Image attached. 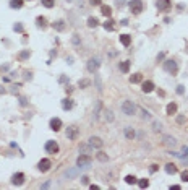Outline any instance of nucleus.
<instances>
[{
  "mask_svg": "<svg viewBox=\"0 0 188 190\" xmlns=\"http://www.w3.org/2000/svg\"><path fill=\"white\" fill-rule=\"evenodd\" d=\"M120 109H122V112L125 115H133L136 112V104H135L133 101H123Z\"/></svg>",
  "mask_w": 188,
  "mask_h": 190,
  "instance_id": "1",
  "label": "nucleus"
},
{
  "mask_svg": "<svg viewBox=\"0 0 188 190\" xmlns=\"http://www.w3.org/2000/svg\"><path fill=\"white\" fill-rule=\"evenodd\" d=\"M164 70L169 72L170 75H177V72H178L177 62H175V60H165V62H164Z\"/></svg>",
  "mask_w": 188,
  "mask_h": 190,
  "instance_id": "2",
  "label": "nucleus"
},
{
  "mask_svg": "<svg viewBox=\"0 0 188 190\" xmlns=\"http://www.w3.org/2000/svg\"><path fill=\"white\" fill-rule=\"evenodd\" d=\"M91 163H93V159H91L89 155H79L78 159H76V166L78 167H89Z\"/></svg>",
  "mask_w": 188,
  "mask_h": 190,
  "instance_id": "3",
  "label": "nucleus"
},
{
  "mask_svg": "<svg viewBox=\"0 0 188 190\" xmlns=\"http://www.w3.org/2000/svg\"><path fill=\"white\" fill-rule=\"evenodd\" d=\"M130 10H131V13H135V15H138V13H141L143 11V2L141 0H130Z\"/></svg>",
  "mask_w": 188,
  "mask_h": 190,
  "instance_id": "4",
  "label": "nucleus"
},
{
  "mask_svg": "<svg viewBox=\"0 0 188 190\" xmlns=\"http://www.w3.org/2000/svg\"><path fill=\"white\" fill-rule=\"evenodd\" d=\"M65 135H67V138H68V140H76V138L79 136L78 127H75V125L68 127V128H67V133H65Z\"/></svg>",
  "mask_w": 188,
  "mask_h": 190,
  "instance_id": "5",
  "label": "nucleus"
},
{
  "mask_svg": "<svg viewBox=\"0 0 188 190\" xmlns=\"http://www.w3.org/2000/svg\"><path fill=\"white\" fill-rule=\"evenodd\" d=\"M156 7H157L159 11H169L170 7H172V3H170V0H157V2H156Z\"/></svg>",
  "mask_w": 188,
  "mask_h": 190,
  "instance_id": "6",
  "label": "nucleus"
},
{
  "mask_svg": "<svg viewBox=\"0 0 188 190\" xmlns=\"http://www.w3.org/2000/svg\"><path fill=\"white\" fill-rule=\"evenodd\" d=\"M45 151L50 153V155H55V153H59V145H57L54 140H49L45 143Z\"/></svg>",
  "mask_w": 188,
  "mask_h": 190,
  "instance_id": "7",
  "label": "nucleus"
},
{
  "mask_svg": "<svg viewBox=\"0 0 188 190\" xmlns=\"http://www.w3.org/2000/svg\"><path fill=\"white\" fill-rule=\"evenodd\" d=\"M50 166H52V163H50V159H47V158H44V159L39 161V164H37V169L41 171V172H47V171L50 169Z\"/></svg>",
  "mask_w": 188,
  "mask_h": 190,
  "instance_id": "8",
  "label": "nucleus"
},
{
  "mask_svg": "<svg viewBox=\"0 0 188 190\" xmlns=\"http://www.w3.org/2000/svg\"><path fill=\"white\" fill-rule=\"evenodd\" d=\"M88 143L91 145V148H96V150H101V148H102V145H104V141L101 140L99 136H91Z\"/></svg>",
  "mask_w": 188,
  "mask_h": 190,
  "instance_id": "9",
  "label": "nucleus"
},
{
  "mask_svg": "<svg viewBox=\"0 0 188 190\" xmlns=\"http://www.w3.org/2000/svg\"><path fill=\"white\" fill-rule=\"evenodd\" d=\"M99 67H101V62L99 59H91L88 62V70L91 72V73H94V72H97L99 70Z\"/></svg>",
  "mask_w": 188,
  "mask_h": 190,
  "instance_id": "10",
  "label": "nucleus"
},
{
  "mask_svg": "<svg viewBox=\"0 0 188 190\" xmlns=\"http://www.w3.org/2000/svg\"><path fill=\"white\" fill-rule=\"evenodd\" d=\"M23 182H25V174L23 172L13 174V177H11V184L13 185H23Z\"/></svg>",
  "mask_w": 188,
  "mask_h": 190,
  "instance_id": "11",
  "label": "nucleus"
},
{
  "mask_svg": "<svg viewBox=\"0 0 188 190\" xmlns=\"http://www.w3.org/2000/svg\"><path fill=\"white\" fill-rule=\"evenodd\" d=\"M50 128L52 130H55V132H59L60 128H62V120L60 119H57V117H54V119H50Z\"/></svg>",
  "mask_w": 188,
  "mask_h": 190,
  "instance_id": "12",
  "label": "nucleus"
},
{
  "mask_svg": "<svg viewBox=\"0 0 188 190\" xmlns=\"http://www.w3.org/2000/svg\"><path fill=\"white\" fill-rule=\"evenodd\" d=\"M125 136L128 140H133L135 136H136V132L133 130V127H125Z\"/></svg>",
  "mask_w": 188,
  "mask_h": 190,
  "instance_id": "13",
  "label": "nucleus"
},
{
  "mask_svg": "<svg viewBox=\"0 0 188 190\" xmlns=\"http://www.w3.org/2000/svg\"><path fill=\"white\" fill-rule=\"evenodd\" d=\"M141 90H143L144 93H151V91L154 90V83H153V81H144V83H143V88H141Z\"/></svg>",
  "mask_w": 188,
  "mask_h": 190,
  "instance_id": "14",
  "label": "nucleus"
},
{
  "mask_svg": "<svg viewBox=\"0 0 188 190\" xmlns=\"http://www.w3.org/2000/svg\"><path fill=\"white\" fill-rule=\"evenodd\" d=\"M62 107H63V110H70L71 107H73V101L70 99V98L63 99V101H62Z\"/></svg>",
  "mask_w": 188,
  "mask_h": 190,
  "instance_id": "15",
  "label": "nucleus"
},
{
  "mask_svg": "<svg viewBox=\"0 0 188 190\" xmlns=\"http://www.w3.org/2000/svg\"><path fill=\"white\" fill-rule=\"evenodd\" d=\"M164 145L165 146H169V148H170V146H175L177 145V141H175V138H172V136H164Z\"/></svg>",
  "mask_w": 188,
  "mask_h": 190,
  "instance_id": "16",
  "label": "nucleus"
},
{
  "mask_svg": "<svg viewBox=\"0 0 188 190\" xmlns=\"http://www.w3.org/2000/svg\"><path fill=\"white\" fill-rule=\"evenodd\" d=\"M101 13L104 16H107V18H110V15H112V8L107 5H101Z\"/></svg>",
  "mask_w": 188,
  "mask_h": 190,
  "instance_id": "17",
  "label": "nucleus"
},
{
  "mask_svg": "<svg viewBox=\"0 0 188 190\" xmlns=\"http://www.w3.org/2000/svg\"><path fill=\"white\" fill-rule=\"evenodd\" d=\"M120 42H122L125 47H128L130 42H131V37H130L128 34H120Z\"/></svg>",
  "mask_w": 188,
  "mask_h": 190,
  "instance_id": "18",
  "label": "nucleus"
},
{
  "mask_svg": "<svg viewBox=\"0 0 188 190\" xmlns=\"http://www.w3.org/2000/svg\"><path fill=\"white\" fill-rule=\"evenodd\" d=\"M102 114H104L105 122H112V120H114V112H112L110 109H104V112H102Z\"/></svg>",
  "mask_w": 188,
  "mask_h": 190,
  "instance_id": "19",
  "label": "nucleus"
},
{
  "mask_svg": "<svg viewBox=\"0 0 188 190\" xmlns=\"http://www.w3.org/2000/svg\"><path fill=\"white\" fill-rule=\"evenodd\" d=\"M52 26H54V29H57V31H63L65 29V21L63 20H59V21H55Z\"/></svg>",
  "mask_w": 188,
  "mask_h": 190,
  "instance_id": "20",
  "label": "nucleus"
},
{
  "mask_svg": "<svg viewBox=\"0 0 188 190\" xmlns=\"http://www.w3.org/2000/svg\"><path fill=\"white\" fill-rule=\"evenodd\" d=\"M167 114L169 115H172V114H175V112H177V104H175V102H170V104H167Z\"/></svg>",
  "mask_w": 188,
  "mask_h": 190,
  "instance_id": "21",
  "label": "nucleus"
},
{
  "mask_svg": "<svg viewBox=\"0 0 188 190\" xmlns=\"http://www.w3.org/2000/svg\"><path fill=\"white\" fill-rule=\"evenodd\" d=\"M79 153H83V155H89V153H91V145H79Z\"/></svg>",
  "mask_w": 188,
  "mask_h": 190,
  "instance_id": "22",
  "label": "nucleus"
},
{
  "mask_svg": "<svg viewBox=\"0 0 188 190\" xmlns=\"http://www.w3.org/2000/svg\"><path fill=\"white\" fill-rule=\"evenodd\" d=\"M165 172H167V174H175V172H177V166L172 164V163H170V164H165Z\"/></svg>",
  "mask_w": 188,
  "mask_h": 190,
  "instance_id": "23",
  "label": "nucleus"
},
{
  "mask_svg": "<svg viewBox=\"0 0 188 190\" xmlns=\"http://www.w3.org/2000/svg\"><path fill=\"white\" fill-rule=\"evenodd\" d=\"M114 23H115V21H114V20H110V18H109V20H107V21L104 23V29H107V31H114V28H115V26H114Z\"/></svg>",
  "mask_w": 188,
  "mask_h": 190,
  "instance_id": "24",
  "label": "nucleus"
},
{
  "mask_svg": "<svg viewBox=\"0 0 188 190\" xmlns=\"http://www.w3.org/2000/svg\"><path fill=\"white\" fill-rule=\"evenodd\" d=\"M97 25H99L97 18H94V16H89V18H88V26H89V28H96Z\"/></svg>",
  "mask_w": 188,
  "mask_h": 190,
  "instance_id": "25",
  "label": "nucleus"
},
{
  "mask_svg": "<svg viewBox=\"0 0 188 190\" xmlns=\"http://www.w3.org/2000/svg\"><path fill=\"white\" fill-rule=\"evenodd\" d=\"M120 70L123 72V73H128V70H130V62L128 60H125V62L120 64Z\"/></svg>",
  "mask_w": 188,
  "mask_h": 190,
  "instance_id": "26",
  "label": "nucleus"
},
{
  "mask_svg": "<svg viewBox=\"0 0 188 190\" xmlns=\"http://www.w3.org/2000/svg\"><path fill=\"white\" fill-rule=\"evenodd\" d=\"M10 7L11 8H21L23 7V0H10Z\"/></svg>",
  "mask_w": 188,
  "mask_h": 190,
  "instance_id": "27",
  "label": "nucleus"
},
{
  "mask_svg": "<svg viewBox=\"0 0 188 190\" xmlns=\"http://www.w3.org/2000/svg\"><path fill=\"white\" fill-rule=\"evenodd\" d=\"M141 80H143L141 73H135V75H131V76H130V81H131V83H139Z\"/></svg>",
  "mask_w": 188,
  "mask_h": 190,
  "instance_id": "28",
  "label": "nucleus"
},
{
  "mask_svg": "<svg viewBox=\"0 0 188 190\" xmlns=\"http://www.w3.org/2000/svg\"><path fill=\"white\" fill-rule=\"evenodd\" d=\"M36 23H37V26H39V28H45V18L44 16H37V18H36Z\"/></svg>",
  "mask_w": 188,
  "mask_h": 190,
  "instance_id": "29",
  "label": "nucleus"
},
{
  "mask_svg": "<svg viewBox=\"0 0 188 190\" xmlns=\"http://www.w3.org/2000/svg\"><path fill=\"white\" fill-rule=\"evenodd\" d=\"M96 156H97V159H99V161H102V163H105V161H109V156L105 155V153H102V151H99V153H97Z\"/></svg>",
  "mask_w": 188,
  "mask_h": 190,
  "instance_id": "30",
  "label": "nucleus"
},
{
  "mask_svg": "<svg viewBox=\"0 0 188 190\" xmlns=\"http://www.w3.org/2000/svg\"><path fill=\"white\" fill-rule=\"evenodd\" d=\"M101 107H102V104H101V101H97V102H96V109H94V119H97V117H99Z\"/></svg>",
  "mask_w": 188,
  "mask_h": 190,
  "instance_id": "31",
  "label": "nucleus"
},
{
  "mask_svg": "<svg viewBox=\"0 0 188 190\" xmlns=\"http://www.w3.org/2000/svg\"><path fill=\"white\" fill-rule=\"evenodd\" d=\"M138 185L141 187V189H146V187L149 185V180L148 179H139L138 180Z\"/></svg>",
  "mask_w": 188,
  "mask_h": 190,
  "instance_id": "32",
  "label": "nucleus"
},
{
  "mask_svg": "<svg viewBox=\"0 0 188 190\" xmlns=\"http://www.w3.org/2000/svg\"><path fill=\"white\" fill-rule=\"evenodd\" d=\"M125 182H127V184H136V177H135V175H127V177H125Z\"/></svg>",
  "mask_w": 188,
  "mask_h": 190,
  "instance_id": "33",
  "label": "nucleus"
},
{
  "mask_svg": "<svg viewBox=\"0 0 188 190\" xmlns=\"http://www.w3.org/2000/svg\"><path fill=\"white\" fill-rule=\"evenodd\" d=\"M29 55H31V50H23V52L20 54V60H26Z\"/></svg>",
  "mask_w": 188,
  "mask_h": 190,
  "instance_id": "34",
  "label": "nucleus"
},
{
  "mask_svg": "<svg viewBox=\"0 0 188 190\" xmlns=\"http://www.w3.org/2000/svg\"><path fill=\"white\" fill-rule=\"evenodd\" d=\"M89 85H91V81L86 80V78H84V80H79V83H78L79 88H86V86H89Z\"/></svg>",
  "mask_w": 188,
  "mask_h": 190,
  "instance_id": "35",
  "label": "nucleus"
},
{
  "mask_svg": "<svg viewBox=\"0 0 188 190\" xmlns=\"http://www.w3.org/2000/svg\"><path fill=\"white\" fill-rule=\"evenodd\" d=\"M42 5L47 7V8H52L54 7V0H42Z\"/></svg>",
  "mask_w": 188,
  "mask_h": 190,
  "instance_id": "36",
  "label": "nucleus"
},
{
  "mask_svg": "<svg viewBox=\"0 0 188 190\" xmlns=\"http://www.w3.org/2000/svg\"><path fill=\"white\" fill-rule=\"evenodd\" d=\"M180 158H188V146H183V155H180Z\"/></svg>",
  "mask_w": 188,
  "mask_h": 190,
  "instance_id": "37",
  "label": "nucleus"
},
{
  "mask_svg": "<svg viewBox=\"0 0 188 190\" xmlns=\"http://www.w3.org/2000/svg\"><path fill=\"white\" fill-rule=\"evenodd\" d=\"M75 174H76V171L70 169V171H67V174H65V175H67V177H75Z\"/></svg>",
  "mask_w": 188,
  "mask_h": 190,
  "instance_id": "38",
  "label": "nucleus"
},
{
  "mask_svg": "<svg viewBox=\"0 0 188 190\" xmlns=\"http://www.w3.org/2000/svg\"><path fill=\"white\" fill-rule=\"evenodd\" d=\"M182 180L188 182V171H183V172H182Z\"/></svg>",
  "mask_w": 188,
  "mask_h": 190,
  "instance_id": "39",
  "label": "nucleus"
},
{
  "mask_svg": "<svg viewBox=\"0 0 188 190\" xmlns=\"http://www.w3.org/2000/svg\"><path fill=\"white\" fill-rule=\"evenodd\" d=\"M71 41H73V44H75V45H78V44H79V37H78V34H75Z\"/></svg>",
  "mask_w": 188,
  "mask_h": 190,
  "instance_id": "40",
  "label": "nucleus"
},
{
  "mask_svg": "<svg viewBox=\"0 0 188 190\" xmlns=\"http://www.w3.org/2000/svg\"><path fill=\"white\" fill-rule=\"evenodd\" d=\"M141 114H143V119H149L151 115H149V112H146L144 109H141Z\"/></svg>",
  "mask_w": 188,
  "mask_h": 190,
  "instance_id": "41",
  "label": "nucleus"
},
{
  "mask_svg": "<svg viewBox=\"0 0 188 190\" xmlns=\"http://www.w3.org/2000/svg\"><path fill=\"white\" fill-rule=\"evenodd\" d=\"M20 104L25 107V106H28V101H26V98H20Z\"/></svg>",
  "mask_w": 188,
  "mask_h": 190,
  "instance_id": "42",
  "label": "nucleus"
},
{
  "mask_svg": "<svg viewBox=\"0 0 188 190\" xmlns=\"http://www.w3.org/2000/svg\"><path fill=\"white\" fill-rule=\"evenodd\" d=\"M13 29L20 31V33H21V31H23V25H15V26H13Z\"/></svg>",
  "mask_w": 188,
  "mask_h": 190,
  "instance_id": "43",
  "label": "nucleus"
},
{
  "mask_svg": "<svg viewBox=\"0 0 188 190\" xmlns=\"http://www.w3.org/2000/svg\"><path fill=\"white\" fill-rule=\"evenodd\" d=\"M177 122H178V124H185V117H183V115H178Z\"/></svg>",
  "mask_w": 188,
  "mask_h": 190,
  "instance_id": "44",
  "label": "nucleus"
},
{
  "mask_svg": "<svg viewBox=\"0 0 188 190\" xmlns=\"http://www.w3.org/2000/svg\"><path fill=\"white\" fill-rule=\"evenodd\" d=\"M153 127H154V130L157 132V130H161V124H159V122H154L153 124Z\"/></svg>",
  "mask_w": 188,
  "mask_h": 190,
  "instance_id": "45",
  "label": "nucleus"
},
{
  "mask_svg": "<svg viewBox=\"0 0 188 190\" xmlns=\"http://www.w3.org/2000/svg\"><path fill=\"white\" fill-rule=\"evenodd\" d=\"M149 171H151V172H156V171H157V164H151Z\"/></svg>",
  "mask_w": 188,
  "mask_h": 190,
  "instance_id": "46",
  "label": "nucleus"
},
{
  "mask_svg": "<svg viewBox=\"0 0 188 190\" xmlns=\"http://www.w3.org/2000/svg\"><path fill=\"white\" fill-rule=\"evenodd\" d=\"M183 91H185V90H183V86H182V85L177 86V93H178V94H183Z\"/></svg>",
  "mask_w": 188,
  "mask_h": 190,
  "instance_id": "47",
  "label": "nucleus"
},
{
  "mask_svg": "<svg viewBox=\"0 0 188 190\" xmlns=\"http://www.w3.org/2000/svg\"><path fill=\"white\" fill-rule=\"evenodd\" d=\"M164 57H165V54H164V52H161V54L157 55V62H159V60H162Z\"/></svg>",
  "mask_w": 188,
  "mask_h": 190,
  "instance_id": "48",
  "label": "nucleus"
},
{
  "mask_svg": "<svg viewBox=\"0 0 188 190\" xmlns=\"http://www.w3.org/2000/svg\"><path fill=\"white\" fill-rule=\"evenodd\" d=\"M93 5H101V0H91Z\"/></svg>",
  "mask_w": 188,
  "mask_h": 190,
  "instance_id": "49",
  "label": "nucleus"
},
{
  "mask_svg": "<svg viewBox=\"0 0 188 190\" xmlns=\"http://www.w3.org/2000/svg\"><path fill=\"white\" fill-rule=\"evenodd\" d=\"M81 182H83V184H88V177H86V175H83V177H81Z\"/></svg>",
  "mask_w": 188,
  "mask_h": 190,
  "instance_id": "50",
  "label": "nucleus"
},
{
  "mask_svg": "<svg viewBox=\"0 0 188 190\" xmlns=\"http://www.w3.org/2000/svg\"><path fill=\"white\" fill-rule=\"evenodd\" d=\"M170 189H173V190H180V185H170Z\"/></svg>",
  "mask_w": 188,
  "mask_h": 190,
  "instance_id": "51",
  "label": "nucleus"
},
{
  "mask_svg": "<svg viewBox=\"0 0 188 190\" xmlns=\"http://www.w3.org/2000/svg\"><path fill=\"white\" fill-rule=\"evenodd\" d=\"M67 81V76H60V83H65Z\"/></svg>",
  "mask_w": 188,
  "mask_h": 190,
  "instance_id": "52",
  "label": "nucleus"
},
{
  "mask_svg": "<svg viewBox=\"0 0 188 190\" xmlns=\"http://www.w3.org/2000/svg\"><path fill=\"white\" fill-rule=\"evenodd\" d=\"M91 190H99V185H91Z\"/></svg>",
  "mask_w": 188,
  "mask_h": 190,
  "instance_id": "53",
  "label": "nucleus"
},
{
  "mask_svg": "<svg viewBox=\"0 0 188 190\" xmlns=\"http://www.w3.org/2000/svg\"><path fill=\"white\" fill-rule=\"evenodd\" d=\"M3 93H5V88H3V86H0V94H3Z\"/></svg>",
  "mask_w": 188,
  "mask_h": 190,
  "instance_id": "54",
  "label": "nucleus"
}]
</instances>
